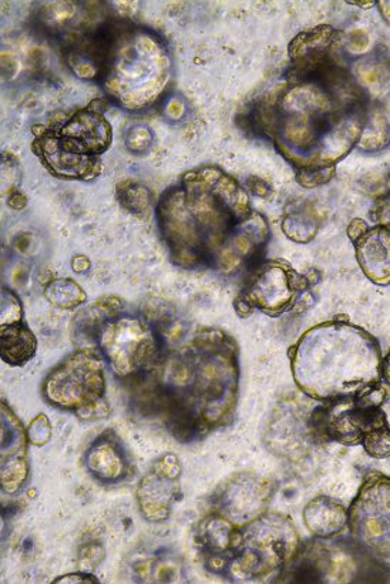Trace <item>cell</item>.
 Wrapping results in <instances>:
<instances>
[{"instance_id":"1","label":"cell","mask_w":390,"mask_h":584,"mask_svg":"<svg viewBox=\"0 0 390 584\" xmlns=\"http://www.w3.org/2000/svg\"><path fill=\"white\" fill-rule=\"evenodd\" d=\"M369 99L344 57L294 59L287 79L250 114L252 132L273 143L306 189L330 183L363 137Z\"/></svg>"},{"instance_id":"2","label":"cell","mask_w":390,"mask_h":584,"mask_svg":"<svg viewBox=\"0 0 390 584\" xmlns=\"http://www.w3.org/2000/svg\"><path fill=\"white\" fill-rule=\"evenodd\" d=\"M161 237L175 266L237 274L264 260L268 222L250 195L216 166L188 171L157 204Z\"/></svg>"},{"instance_id":"3","label":"cell","mask_w":390,"mask_h":584,"mask_svg":"<svg viewBox=\"0 0 390 584\" xmlns=\"http://www.w3.org/2000/svg\"><path fill=\"white\" fill-rule=\"evenodd\" d=\"M240 349L222 329H195L160 362L128 385L131 405L159 419L180 442L204 439L236 418L240 392Z\"/></svg>"},{"instance_id":"4","label":"cell","mask_w":390,"mask_h":584,"mask_svg":"<svg viewBox=\"0 0 390 584\" xmlns=\"http://www.w3.org/2000/svg\"><path fill=\"white\" fill-rule=\"evenodd\" d=\"M74 60L92 70L108 99L127 110L153 106L170 81L171 59L163 40L125 19H106L90 27Z\"/></svg>"},{"instance_id":"5","label":"cell","mask_w":390,"mask_h":584,"mask_svg":"<svg viewBox=\"0 0 390 584\" xmlns=\"http://www.w3.org/2000/svg\"><path fill=\"white\" fill-rule=\"evenodd\" d=\"M288 356L295 384L316 401L356 396L382 382L377 338L348 321H326L308 329Z\"/></svg>"},{"instance_id":"6","label":"cell","mask_w":390,"mask_h":584,"mask_svg":"<svg viewBox=\"0 0 390 584\" xmlns=\"http://www.w3.org/2000/svg\"><path fill=\"white\" fill-rule=\"evenodd\" d=\"M33 151L51 175L64 180H93L102 173V156L112 146L111 123L100 110H76L68 119L41 127Z\"/></svg>"},{"instance_id":"7","label":"cell","mask_w":390,"mask_h":584,"mask_svg":"<svg viewBox=\"0 0 390 584\" xmlns=\"http://www.w3.org/2000/svg\"><path fill=\"white\" fill-rule=\"evenodd\" d=\"M92 348L100 349L114 375L128 386L154 370L168 342L150 319L125 313L117 299L94 332Z\"/></svg>"},{"instance_id":"8","label":"cell","mask_w":390,"mask_h":584,"mask_svg":"<svg viewBox=\"0 0 390 584\" xmlns=\"http://www.w3.org/2000/svg\"><path fill=\"white\" fill-rule=\"evenodd\" d=\"M301 548V539L288 516L265 512L238 531L226 577L238 582L264 581L279 573Z\"/></svg>"},{"instance_id":"9","label":"cell","mask_w":390,"mask_h":584,"mask_svg":"<svg viewBox=\"0 0 390 584\" xmlns=\"http://www.w3.org/2000/svg\"><path fill=\"white\" fill-rule=\"evenodd\" d=\"M42 395L47 404L73 412L80 419L106 418L111 405L104 362L96 348H79L66 357L43 381Z\"/></svg>"},{"instance_id":"10","label":"cell","mask_w":390,"mask_h":584,"mask_svg":"<svg viewBox=\"0 0 390 584\" xmlns=\"http://www.w3.org/2000/svg\"><path fill=\"white\" fill-rule=\"evenodd\" d=\"M388 396V388L379 382L363 394L322 402L309 416V434L320 442L363 445L366 434L389 423L382 409Z\"/></svg>"},{"instance_id":"11","label":"cell","mask_w":390,"mask_h":584,"mask_svg":"<svg viewBox=\"0 0 390 584\" xmlns=\"http://www.w3.org/2000/svg\"><path fill=\"white\" fill-rule=\"evenodd\" d=\"M348 528L356 549L390 576V476L365 478L348 509Z\"/></svg>"},{"instance_id":"12","label":"cell","mask_w":390,"mask_h":584,"mask_svg":"<svg viewBox=\"0 0 390 584\" xmlns=\"http://www.w3.org/2000/svg\"><path fill=\"white\" fill-rule=\"evenodd\" d=\"M311 289V279L299 274L287 262L261 260L249 270V276L236 310L240 317H249L252 311H260L269 317H280L302 304Z\"/></svg>"},{"instance_id":"13","label":"cell","mask_w":390,"mask_h":584,"mask_svg":"<svg viewBox=\"0 0 390 584\" xmlns=\"http://www.w3.org/2000/svg\"><path fill=\"white\" fill-rule=\"evenodd\" d=\"M278 483L274 479L255 475V473H236L217 486L209 504L211 510L223 518L244 528L266 512L277 492Z\"/></svg>"},{"instance_id":"14","label":"cell","mask_w":390,"mask_h":584,"mask_svg":"<svg viewBox=\"0 0 390 584\" xmlns=\"http://www.w3.org/2000/svg\"><path fill=\"white\" fill-rule=\"evenodd\" d=\"M180 476L182 467L175 454L165 453L157 459L137 487V502L142 518L151 524H160L170 518L171 510L182 497Z\"/></svg>"},{"instance_id":"15","label":"cell","mask_w":390,"mask_h":584,"mask_svg":"<svg viewBox=\"0 0 390 584\" xmlns=\"http://www.w3.org/2000/svg\"><path fill=\"white\" fill-rule=\"evenodd\" d=\"M355 246L356 261L366 279L374 284H390V228L368 227L363 220H354L348 228Z\"/></svg>"},{"instance_id":"16","label":"cell","mask_w":390,"mask_h":584,"mask_svg":"<svg viewBox=\"0 0 390 584\" xmlns=\"http://www.w3.org/2000/svg\"><path fill=\"white\" fill-rule=\"evenodd\" d=\"M345 562L322 542L301 544L291 562L278 573V583H325L344 581Z\"/></svg>"},{"instance_id":"17","label":"cell","mask_w":390,"mask_h":584,"mask_svg":"<svg viewBox=\"0 0 390 584\" xmlns=\"http://www.w3.org/2000/svg\"><path fill=\"white\" fill-rule=\"evenodd\" d=\"M240 529L213 510H209L206 518L199 520L194 540L208 571L226 576L228 560L234 549Z\"/></svg>"},{"instance_id":"18","label":"cell","mask_w":390,"mask_h":584,"mask_svg":"<svg viewBox=\"0 0 390 584\" xmlns=\"http://www.w3.org/2000/svg\"><path fill=\"white\" fill-rule=\"evenodd\" d=\"M27 433L16 415L2 402V487L4 492L22 490L27 478Z\"/></svg>"},{"instance_id":"19","label":"cell","mask_w":390,"mask_h":584,"mask_svg":"<svg viewBox=\"0 0 390 584\" xmlns=\"http://www.w3.org/2000/svg\"><path fill=\"white\" fill-rule=\"evenodd\" d=\"M84 463L94 478L108 485L125 481L133 472L130 454L113 430L94 440L85 452Z\"/></svg>"},{"instance_id":"20","label":"cell","mask_w":390,"mask_h":584,"mask_svg":"<svg viewBox=\"0 0 390 584\" xmlns=\"http://www.w3.org/2000/svg\"><path fill=\"white\" fill-rule=\"evenodd\" d=\"M302 516L307 529L318 539L334 538L348 528V509L332 497H313Z\"/></svg>"},{"instance_id":"21","label":"cell","mask_w":390,"mask_h":584,"mask_svg":"<svg viewBox=\"0 0 390 584\" xmlns=\"http://www.w3.org/2000/svg\"><path fill=\"white\" fill-rule=\"evenodd\" d=\"M2 359L12 367L25 366L37 352V339L25 321L0 328Z\"/></svg>"},{"instance_id":"22","label":"cell","mask_w":390,"mask_h":584,"mask_svg":"<svg viewBox=\"0 0 390 584\" xmlns=\"http://www.w3.org/2000/svg\"><path fill=\"white\" fill-rule=\"evenodd\" d=\"M390 145V123L387 114L379 109H370L363 137L358 143L360 151L378 153Z\"/></svg>"},{"instance_id":"23","label":"cell","mask_w":390,"mask_h":584,"mask_svg":"<svg viewBox=\"0 0 390 584\" xmlns=\"http://www.w3.org/2000/svg\"><path fill=\"white\" fill-rule=\"evenodd\" d=\"M318 228H320V222H318L316 214L308 209L287 213L283 223V229L287 237L302 244L316 238Z\"/></svg>"},{"instance_id":"24","label":"cell","mask_w":390,"mask_h":584,"mask_svg":"<svg viewBox=\"0 0 390 584\" xmlns=\"http://www.w3.org/2000/svg\"><path fill=\"white\" fill-rule=\"evenodd\" d=\"M45 292L51 304L64 310L76 308L85 301L84 291L71 280L51 281Z\"/></svg>"},{"instance_id":"25","label":"cell","mask_w":390,"mask_h":584,"mask_svg":"<svg viewBox=\"0 0 390 584\" xmlns=\"http://www.w3.org/2000/svg\"><path fill=\"white\" fill-rule=\"evenodd\" d=\"M117 199L123 207H126L131 214L142 215L149 213L151 205L150 191L145 186L136 183V181H123L117 189Z\"/></svg>"},{"instance_id":"26","label":"cell","mask_w":390,"mask_h":584,"mask_svg":"<svg viewBox=\"0 0 390 584\" xmlns=\"http://www.w3.org/2000/svg\"><path fill=\"white\" fill-rule=\"evenodd\" d=\"M363 447L375 459L390 458V424L378 426L365 435Z\"/></svg>"},{"instance_id":"27","label":"cell","mask_w":390,"mask_h":584,"mask_svg":"<svg viewBox=\"0 0 390 584\" xmlns=\"http://www.w3.org/2000/svg\"><path fill=\"white\" fill-rule=\"evenodd\" d=\"M23 308L21 301L11 290H2V325L22 323Z\"/></svg>"},{"instance_id":"28","label":"cell","mask_w":390,"mask_h":584,"mask_svg":"<svg viewBox=\"0 0 390 584\" xmlns=\"http://www.w3.org/2000/svg\"><path fill=\"white\" fill-rule=\"evenodd\" d=\"M151 143H153V132L149 127L135 126L127 133L126 145L133 153L149 150Z\"/></svg>"},{"instance_id":"29","label":"cell","mask_w":390,"mask_h":584,"mask_svg":"<svg viewBox=\"0 0 390 584\" xmlns=\"http://www.w3.org/2000/svg\"><path fill=\"white\" fill-rule=\"evenodd\" d=\"M27 437L35 445L46 443L50 438V424L47 423L46 416H37L28 426Z\"/></svg>"},{"instance_id":"30","label":"cell","mask_w":390,"mask_h":584,"mask_svg":"<svg viewBox=\"0 0 390 584\" xmlns=\"http://www.w3.org/2000/svg\"><path fill=\"white\" fill-rule=\"evenodd\" d=\"M372 218L377 226L390 228V190L375 201Z\"/></svg>"},{"instance_id":"31","label":"cell","mask_w":390,"mask_h":584,"mask_svg":"<svg viewBox=\"0 0 390 584\" xmlns=\"http://www.w3.org/2000/svg\"><path fill=\"white\" fill-rule=\"evenodd\" d=\"M97 579L85 573H73L69 576L56 579L55 583H97Z\"/></svg>"},{"instance_id":"32","label":"cell","mask_w":390,"mask_h":584,"mask_svg":"<svg viewBox=\"0 0 390 584\" xmlns=\"http://www.w3.org/2000/svg\"><path fill=\"white\" fill-rule=\"evenodd\" d=\"M249 187L252 193L260 195V198H268V194L273 193L271 187L260 179H251L249 181Z\"/></svg>"},{"instance_id":"33","label":"cell","mask_w":390,"mask_h":584,"mask_svg":"<svg viewBox=\"0 0 390 584\" xmlns=\"http://www.w3.org/2000/svg\"><path fill=\"white\" fill-rule=\"evenodd\" d=\"M180 113V116H183L184 113V106L182 102H179V100H170L168 108H165V113L171 114V119H177V114Z\"/></svg>"},{"instance_id":"34","label":"cell","mask_w":390,"mask_h":584,"mask_svg":"<svg viewBox=\"0 0 390 584\" xmlns=\"http://www.w3.org/2000/svg\"><path fill=\"white\" fill-rule=\"evenodd\" d=\"M380 372H382V381L390 385V351L387 357L382 358V366H380Z\"/></svg>"},{"instance_id":"35","label":"cell","mask_w":390,"mask_h":584,"mask_svg":"<svg viewBox=\"0 0 390 584\" xmlns=\"http://www.w3.org/2000/svg\"><path fill=\"white\" fill-rule=\"evenodd\" d=\"M378 7H380V12H382L383 18L387 19L388 22H390V2H382L378 3Z\"/></svg>"}]
</instances>
